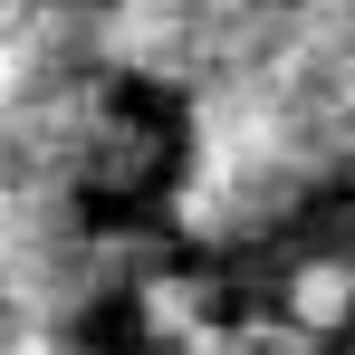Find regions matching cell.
<instances>
[{"label":"cell","mask_w":355,"mask_h":355,"mask_svg":"<svg viewBox=\"0 0 355 355\" xmlns=\"http://www.w3.org/2000/svg\"><path fill=\"white\" fill-rule=\"evenodd\" d=\"M144 327H154L164 355L202 346V336L221 327V288H211V279H144Z\"/></svg>","instance_id":"cell-1"},{"label":"cell","mask_w":355,"mask_h":355,"mask_svg":"<svg viewBox=\"0 0 355 355\" xmlns=\"http://www.w3.org/2000/svg\"><path fill=\"white\" fill-rule=\"evenodd\" d=\"M288 327H307V336H336V327H355V259H307L288 288Z\"/></svg>","instance_id":"cell-2"},{"label":"cell","mask_w":355,"mask_h":355,"mask_svg":"<svg viewBox=\"0 0 355 355\" xmlns=\"http://www.w3.org/2000/svg\"><path fill=\"white\" fill-rule=\"evenodd\" d=\"M0 355H87V346H67L58 327H10V336H0Z\"/></svg>","instance_id":"cell-3"}]
</instances>
